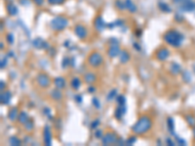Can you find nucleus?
Returning a JSON list of instances; mask_svg holds the SVG:
<instances>
[{"label":"nucleus","instance_id":"f257e3e1","mask_svg":"<svg viewBox=\"0 0 195 146\" xmlns=\"http://www.w3.org/2000/svg\"><path fill=\"white\" fill-rule=\"evenodd\" d=\"M152 127V120L149 116L147 115H142V117L139 118V120L137 121L134 126L132 127V132L135 135H144L147 132H149V130Z\"/></svg>","mask_w":195,"mask_h":146},{"label":"nucleus","instance_id":"f03ea898","mask_svg":"<svg viewBox=\"0 0 195 146\" xmlns=\"http://www.w3.org/2000/svg\"><path fill=\"white\" fill-rule=\"evenodd\" d=\"M163 38H164V41L168 45L175 47V48H179L182 45V40H184V36L179 32H177V30H173V29L167 31L164 34Z\"/></svg>","mask_w":195,"mask_h":146},{"label":"nucleus","instance_id":"7ed1b4c3","mask_svg":"<svg viewBox=\"0 0 195 146\" xmlns=\"http://www.w3.org/2000/svg\"><path fill=\"white\" fill-rule=\"evenodd\" d=\"M68 26V20L63 16H58L52 19L50 26L55 31H61Z\"/></svg>","mask_w":195,"mask_h":146},{"label":"nucleus","instance_id":"20e7f679","mask_svg":"<svg viewBox=\"0 0 195 146\" xmlns=\"http://www.w3.org/2000/svg\"><path fill=\"white\" fill-rule=\"evenodd\" d=\"M103 61V56L100 53H98V52H93L88 57V63L94 68H97L99 66L102 65Z\"/></svg>","mask_w":195,"mask_h":146},{"label":"nucleus","instance_id":"39448f33","mask_svg":"<svg viewBox=\"0 0 195 146\" xmlns=\"http://www.w3.org/2000/svg\"><path fill=\"white\" fill-rule=\"evenodd\" d=\"M118 142V137L114 133L108 132L105 135H103L102 137V143L103 145H110V144H115Z\"/></svg>","mask_w":195,"mask_h":146},{"label":"nucleus","instance_id":"423d86ee","mask_svg":"<svg viewBox=\"0 0 195 146\" xmlns=\"http://www.w3.org/2000/svg\"><path fill=\"white\" fill-rule=\"evenodd\" d=\"M36 82H37L39 87L45 89V88H48L49 86H50L51 80H50V77H49L47 74L40 73V74H38L37 77H36Z\"/></svg>","mask_w":195,"mask_h":146},{"label":"nucleus","instance_id":"0eeeda50","mask_svg":"<svg viewBox=\"0 0 195 146\" xmlns=\"http://www.w3.org/2000/svg\"><path fill=\"white\" fill-rule=\"evenodd\" d=\"M120 52H121V50L119 48L118 43L110 44L109 48L107 49V56L109 57L110 59H114V58H116V57L119 56Z\"/></svg>","mask_w":195,"mask_h":146},{"label":"nucleus","instance_id":"6e6552de","mask_svg":"<svg viewBox=\"0 0 195 146\" xmlns=\"http://www.w3.org/2000/svg\"><path fill=\"white\" fill-rule=\"evenodd\" d=\"M170 57V51L167 48H161L159 49L156 54H155V58L159 61H167L168 58Z\"/></svg>","mask_w":195,"mask_h":146},{"label":"nucleus","instance_id":"1a4fd4ad","mask_svg":"<svg viewBox=\"0 0 195 146\" xmlns=\"http://www.w3.org/2000/svg\"><path fill=\"white\" fill-rule=\"evenodd\" d=\"M32 44L34 48L38 49V50H46V49L49 48V44L40 37H37V38L34 39L32 41Z\"/></svg>","mask_w":195,"mask_h":146},{"label":"nucleus","instance_id":"9d476101","mask_svg":"<svg viewBox=\"0 0 195 146\" xmlns=\"http://www.w3.org/2000/svg\"><path fill=\"white\" fill-rule=\"evenodd\" d=\"M74 33L79 39H85L87 37V29L85 28V26H83L82 24H77L74 28Z\"/></svg>","mask_w":195,"mask_h":146},{"label":"nucleus","instance_id":"9b49d317","mask_svg":"<svg viewBox=\"0 0 195 146\" xmlns=\"http://www.w3.org/2000/svg\"><path fill=\"white\" fill-rule=\"evenodd\" d=\"M43 139H44V143L49 146L52 144V133H51V130L49 126H45L43 130Z\"/></svg>","mask_w":195,"mask_h":146},{"label":"nucleus","instance_id":"f8f14e48","mask_svg":"<svg viewBox=\"0 0 195 146\" xmlns=\"http://www.w3.org/2000/svg\"><path fill=\"white\" fill-rule=\"evenodd\" d=\"M126 111H127V107L126 104L124 105H118L116 107V109L114 111V117L117 120H122V118L124 117V115L126 114Z\"/></svg>","mask_w":195,"mask_h":146},{"label":"nucleus","instance_id":"ddd939ff","mask_svg":"<svg viewBox=\"0 0 195 146\" xmlns=\"http://www.w3.org/2000/svg\"><path fill=\"white\" fill-rule=\"evenodd\" d=\"M11 98H12L11 92H9V91L2 92L1 96H0V101H1V104H4V105L9 104L10 101H11Z\"/></svg>","mask_w":195,"mask_h":146},{"label":"nucleus","instance_id":"4468645a","mask_svg":"<svg viewBox=\"0 0 195 146\" xmlns=\"http://www.w3.org/2000/svg\"><path fill=\"white\" fill-rule=\"evenodd\" d=\"M179 9L184 12H192L195 10V2H192L191 0L190 1H187L186 3L179 5Z\"/></svg>","mask_w":195,"mask_h":146},{"label":"nucleus","instance_id":"2eb2a0df","mask_svg":"<svg viewBox=\"0 0 195 146\" xmlns=\"http://www.w3.org/2000/svg\"><path fill=\"white\" fill-rule=\"evenodd\" d=\"M95 28L98 31H103L105 28V23L102 17H97L95 20Z\"/></svg>","mask_w":195,"mask_h":146},{"label":"nucleus","instance_id":"dca6fc26","mask_svg":"<svg viewBox=\"0 0 195 146\" xmlns=\"http://www.w3.org/2000/svg\"><path fill=\"white\" fill-rule=\"evenodd\" d=\"M19 114H20V112H19L18 108H17V107H12L11 109L9 110V112H8L9 120L12 121V122H15V121H16L17 119L19 118Z\"/></svg>","mask_w":195,"mask_h":146},{"label":"nucleus","instance_id":"f3484780","mask_svg":"<svg viewBox=\"0 0 195 146\" xmlns=\"http://www.w3.org/2000/svg\"><path fill=\"white\" fill-rule=\"evenodd\" d=\"M119 61L121 63H127L130 61V55L126 50H121L119 54Z\"/></svg>","mask_w":195,"mask_h":146},{"label":"nucleus","instance_id":"a211bd4d","mask_svg":"<svg viewBox=\"0 0 195 146\" xmlns=\"http://www.w3.org/2000/svg\"><path fill=\"white\" fill-rule=\"evenodd\" d=\"M50 95H51V98H53L54 100H61V98H63V93H61L60 89L58 88L54 89V90L51 92Z\"/></svg>","mask_w":195,"mask_h":146},{"label":"nucleus","instance_id":"6ab92c4d","mask_svg":"<svg viewBox=\"0 0 195 146\" xmlns=\"http://www.w3.org/2000/svg\"><path fill=\"white\" fill-rule=\"evenodd\" d=\"M54 84H55L56 88L60 89V90H61V89H63L65 87V78L63 77H56L55 80H54Z\"/></svg>","mask_w":195,"mask_h":146},{"label":"nucleus","instance_id":"aec40b11","mask_svg":"<svg viewBox=\"0 0 195 146\" xmlns=\"http://www.w3.org/2000/svg\"><path fill=\"white\" fill-rule=\"evenodd\" d=\"M96 74L93 73V72H87L84 75V81H85L87 84H92L96 81Z\"/></svg>","mask_w":195,"mask_h":146},{"label":"nucleus","instance_id":"412c9836","mask_svg":"<svg viewBox=\"0 0 195 146\" xmlns=\"http://www.w3.org/2000/svg\"><path fill=\"white\" fill-rule=\"evenodd\" d=\"M125 6H126V9H128L131 13H135L136 11H137V6L133 3L132 0H125Z\"/></svg>","mask_w":195,"mask_h":146},{"label":"nucleus","instance_id":"4be33fe9","mask_svg":"<svg viewBox=\"0 0 195 146\" xmlns=\"http://www.w3.org/2000/svg\"><path fill=\"white\" fill-rule=\"evenodd\" d=\"M7 12L11 16H16L18 14V7L14 4H8L7 5Z\"/></svg>","mask_w":195,"mask_h":146},{"label":"nucleus","instance_id":"5701e85b","mask_svg":"<svg viewBox=\"0 0 195 146\" xmlns=\"http://www.w3.org/2000/svg\"><path fill=\"white\" fill-rule=\"evenodd\" d=\"M167 127H168V130H169V132L171 133L172 135H175V133H174L175 123H174V119H173L172 117L167 118Z\"/></svg>","mask_w":195,"mask_h":146},{"label":"nucleus","instance_id":"b1692460","mask_svg":"<svg viewBox=\"0 0 195 146\" xmlns=\"http://www.w3.org/2000/svg\"><path fill=\"white\" fill-rule=\"evenodd\" d=\"M18 120H19V122L21 123V124H23V125H24V124H26V123L29 120L28 115L26 114V113L24 112V111H22V112H20V114H19Z\"/></svg>","mask_w":195,"mask_h":146},{"label":"nucleus","instance_id":"393cba45","mask_svg":"<svg viewBox=\"0 0 195 146\" xmlns=\"http://www.w3.org/2000/svg\"><path fill=\"white\" fill-rule=\"evenodd\" d=\"M70 86H71V88H72L73 90H78V89L80 88V86H81L80 79H79L78 77H74L72 80H71Z\"/></svg>","mask_w":195,"mask_h":146},{"label":"nucleus","instance_id":"a878e982","mask_svg":"<svg viewBox=\"0 0 195 146\" xmlns=\"http://www.w3.org/2000/svg\"><path fill=\"white\" fill-rule=\"evenodd\" d=\"M170 71L172 72V74L177 75V74H179V72H181V66L176 63H173L171 64V66H170Z\"/></svg>","mask_w":195,"mask_h":146},{"label":"nucleus","instance_id":"bb28decb","mask_svg":"<svg viewBox=\"0 0 195 146\" xmlns=\"http://www.w3.org/2000/svg\"><path fill=\"white\" fill-rule=\"evenodd\" d=\"M117 98V90L116 89H113V90L109 91V93H108L107 96V98L108 101H112L114 98Z\"/></svg>","mask_w":195,"mask_h":146},{"label":"nucleus","instance_id":"cd10ccee","mask_svg":"<svg viewBox=\"0 0 195 146\" xmlns=\"http://www.w3.org/2000/svg\"><path fill=\"white\" fill-rule=\"evenodd\" d=\"M159 9L161 10L162 12H164V13H170V12L172 11L171 8H170V6L166 3H163V2H160L159 4Z\"/></svg>","mask_w":195,"mask_h":146},{"label":"nucleus","instance_id":"c85d7f7f","mask_svg":"<svg viewBox=\"0 0 195 146\" xmlns=\"http://www.w3.org/2000/svg\"><path fill=\"white\" fill-rule=\"evenodd\" d=\"M21 140L19 139L17 137H11L9 138V144L10 145H13V146H18L21 145Z\"/></svg>","mask_w":195,"mask_h":146},{"label":"nucleus","instance_id":"c756f323","mask_svg":"<svg viewBox=\"0 0 195 146\" xmlns=\"http://www.w3.org/2000/svg\"><path fill=\"white\" fill-rule=\"evenodd\" d=\"M116 101H117V104L118 105H124L126 104V98L124 96H117L116 98Z\"/></svg>","mask_w":195,"mask_h":146},{"label":"nucleus","instance_id":"7c9ffc66","mask_svg":"<svg viewBox=\"0 0 195 146\" xmlns=\"http://www.w3.org/2000/svg\"><path fill=\"white\" fill-rule=\"evenodd\" d=\"M115 6H116L119 10H124V9H126L125 2H122L121 0H116V2H115Z\"/></svg>","mask_w":195,"mask_h":146},{"label":"nucleus","instance_id":"2f4dec72","mask_svg":"<svg viewBox=\"0 0 195 146\" xmlns=\"http://www.w3.org/2000/svg\"><path fill=\"white\" fill-rule=\"evenodd\" d=\"M94 135H95L96 138H101V139H102V137L103 135V132L102 130H100V129H96L95 133H94Z\"/></svg>","mask_w":195,"mask_h":146},{"label":"nucleus","instance_id":"473e14b6","mask_svg":"<svg viewBox=\"0 0 195 146\" xmlns=\"http://www.w3.org/2000/svg\"><path fill=\"white\" fill-rule=\"evenodd\" d=\"M136 142H137V137H130L126 140V144L127 145H134Z\"/></svg>","mask_w":195,"mask_h":146},{"label":"nucleus","instance_id":"72a5a7b5","mask_svg":"<svg viewBox=\"0 0 195 146\" xmlns=\"http://www.w3.org/2000/svg\"><path fill=\"white\" fill-rule=\"evenodd\" d=\"M24 126V128H26V131H31L33 129V122L31 120H28Z\"/></svg>","mask_w":195,"mask_h":146},{"label":"nucleus","instance_id":"f704fd0d","mask_svg":"<svg viewBox=\"0 0 195 146\" xmlns=\"http://www.w3.org/2000/svg\"><path fill=\"white\" fill-rule=\"evenodd\" d=\"M68 65H70V59L68 58H63V61H61V66H63V68H65L67 67Z\"/></svg>","mask_w":195,"mask_h":146},{"label":"nucleus","instance_id":"c9c22d12","mask_svg":"<svg viewBox=\"0 0 195 146\" xmlns=\"http://www.w3.org/2000/svg\"><path fill=\"white\" fill-rule=\"evenodd\" d=\"M92 103H93V105L95 106V108H97V109H100V108H101V103H100V100H99L97 98H93V100H92Z\"/></svg>","mask_w":195,"mask_h":146},{"label":"nucleus","instance_id":"e433bc0d","mask_svg":"<svg viewBox=\"0 0 195 146\" xmlns=\"http://www.w3.org/2000/svg\"><path fill=\"white\" fill-rule=\"evenodd\" d=\"M47 1L51 5H61L65 2V0H47Z\"/></svg>","mask_w":195,"mask_h":146},{"label":"nucleus","instance_id":"4c0bfd02","mask_svg":"<svg viewBox=\"0 0 195 146\" xmlns=\"http://www.w3.org/2000/svg\"><path fill=\"white\" fill-rule=\"evenodd\" d=\"M6 40H7V42H8L9 44H14V42H15L14 35H13V34H12V33L7 34V36H6Z\"/></svg>","mask_w":195,"mask_h":146},{"label":"nucleus","instance_id":"58836bf2","mask_svg":"<svg viewBox=\"0 0 195 146\" xmlns=\"http://www.w3.org/2000/svg\"><path fill=\"white\" fill-rule=\"evenodd\" d=\"M99 125H100V120L96 119V120H94L93 122L91 123V129H92V130H96V129H98Z\"/></svg>","mask_w":195,"mask_h":146},{"label":"nucleus","instance_id":"ea45409f","mask_svg":"<svg viewBox=\"0 0 195 146\" xmlns=\"http://www.w3.org/2000/svg\"><path fill=\"white\" fill-rule=\"evenodd\" d=\"M7 63H8V59H7V58H3L1 59V63H0V67H1V69L6 67Z\"/></svg>","mask_w":195,"mask_h":146},{"label":"nucleus","instance_id":"a19ab883","mask_svg":"<svg viewBox=\"0 0 195 146\" xmlns=\"http://www.w3.org/2000/svg\"><path fill=\"white\" fill-rule=\"evenodd\" d=\"M43 113L44 115H46L49 119H51V109L49 107H45L43 109Z\"/></svg>","mask_w":195,"mask_h":146},{"label":"nucleus","instance_id":"79ce46f5","mask_svg":"<svg viewBox=\"0 0 195 146\" xmlns=\"http://www.w3.org/2000/svg\"><path fill=\"white\" fill-rule=\"evenodd\" d=\"M74 100L76 101L77 103H81L82 102V96L81 95H75L74 96Z\"/></svg>","mask_w":195,"mask_h":146},{"label":"nucleus","instance_id":"37998d69","mask_svg":"<svg viewBox=\"0 0 195 146\" xmlns=\"http://www.w3.org/2000/svg\"><path fill=\"white\" fill-rule=\"evenodd\" d=\"M186 119H187V122H188L189 125L194 126V124H195V120L193 119V117H191V116H187Z\"/></svg>","mask_w":195,"mask_h":146},{"label":"nucleus","instance_id":"c03bdc74","mask_svg":"<svg viewBox=\"0 0 195 146\" xmlns=\"http://www.w3.org/2000/svg\"><path fill=\"white\" fill-rule=\"evenodd\" d=\"M175 137H176L177 141V143H179V145H186V141H184V139H182V138H179V137H177V135H175Z\"/></svg>","mask_w":195,"mask_h":146},{"label":"nucleus","instance_id":"a18cd8bd","mask_svg":"<svg viewBox=\"0 0 195 146\" xmlns=\"http://www.w3.org/2000/svg\"><path fill=\"white\" fill-rule=\"evenodd\" d=\"M187 1H190V0H173V2L176 4H179V5H182L184 3H186Z\"/></svg>","mask_w":195,"mask_h":146},{"label":"nucleus","instance_id":"49530a36","mask_svg":"<svg viewBox=\"0 0 195 146\" xmlns=\"http://www.w3.org/2000/svg\"><path fill=\"white\" fill-rule=\"evenodd\" d=\"M95 92H96V88L93 87V86H90V87L88 88V93L93 94V93H95Z\"/></svg>","mask_w":195,"mask_h":146},{"label":"nucleus","instance_id":"de8ad7c7","mask_svg":"<svg viewBox=\"0 0 195 146\" xmlns=\"http://www.w3.org/2000/svg\"><path fill=\"white\" fill-rule=\"evenodd\" d=\"M166 142H167V144H168V145H170V146H174V145H175V143L173 142L171 138H169V137H168L167 139H166Z\"/></svg>","mask_w":195,"mask_h":146},{"label":"nucleus","instance_id":"09e8293b","mask_svg":"<svg viewBox=\"0 0 195 146\" xmlns=\"http://www.w3.org/2000/svg\"><path fill=\"white\" fill-rule=\"evenodd\" d=\"M33 1L35 2V4H36V5H38V6H41V5L43 4L44 0H33Z\"/></svg>","mask_w":195,"mask_h":146},{"label":"nucleus","instance_id":"8fccbe9b","mask_svg":"<svg viewBox=\"0 0 195 146\" xmlns=\"http://www.w3.org/2000/svg\"><path fill=\"white\" fill-rule=\"evenodd\" d=\"M134 48L136 49V50L140 51V46L139 45V43H134Z\"/></svg>","mask_w":195,"mask_h":146},{"label":"nucleus","instance_id":"3c124183","mask_svg":"<svg viewBox=\"0 0 195 146\" xmlns=\"http://www.w3.org/2000/svg\"><path fill=\"white\" fill-rule=\"evenodd\" d=\"M0 83H1V91H3L4 88H5V86H6V85H5V82H4V81H1Z\"/></svg>","mask_w":195,"mask_h":146},{"label":"nucleus","instance_id":"603ef678","mask_svg":"<svg viewBox=\"0 0 195 146\" xmlns=\"http://www.w3.org/2000/svg\"><path fill=\"white\" fill-rule=\"evenodd\" d=\"M9 56L10 57H14V54L13 53H9Z\"/></svg>","mask_w":195,"mask_h":146},{"label":"nucleus","instance_id":"864d4df0","mask_svg":"<svg viewBox=\"0 0 195 146\" xmlns=\"http://www.w3.org/2000/svg\"><path fill=\"white\" fill-rule=\"evenodd\" d=\"M193 133H194V137H195V129L193 130Z\"/></svg>","mask_w":195,"mask_h":146}]
</instances>
